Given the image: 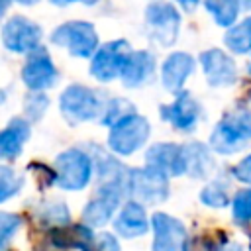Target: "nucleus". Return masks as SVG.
Here are the masks:
<instances>
[{"label":"nucleus","instance_id":"1","mask_svg":"<svg viewBox=\"0 0 251 251\" xmlns=\"http://www.w3.org/2000/svg\"><path fill=\"white\" fill-rule=\"evenodd\" d=\"M208 145L220 157H231L251 145V106L237 104L212 127Z\"/></svg>","mask_w":251,"mask_h":251},{"label":"nucleus","instance_id":"2","mask_svg":"<svg viewBox=\"0 0 251 251\" xmlns=\"http://www.w3.org/2000/svg\"><path fill=\"white\" fill-rule=\"evenodd\" d=\"M169 178H171L169 175L149 165L139 167V169H129L127 194L145 206L161 204L169 198V192H171Z\"/></svg>","mask_w":251,"mask_h":251},{"label":"nucleus","instance_id":"3","mask_svg":"<svg viewBox=\"0 0 251 251\" xmlns=\"http://www.w3.org/2000/svg\"><path fill=\"white\" fill-rule=\"evenodd\" d=\"M149 135H151L149 120L145 116H139V114L133 112V114L122 118L118 124H114L110 127L108 147L116 155L129 157V155L137 153L147 143Z\"/></svg>","mask_w":251,"mask_h":251},{"label":"nucleus","instance_id":"4","mask_svg":"<svg viewBox=\"0 0 251 251\" xmlns=\"http://www.w3.org/2000/svg\"><path fill=\"white\" fill-rule=\"evenodd\" d=\"M94 173L92 157L76 147H71L55 159V184L65 190H82Z\"/></svg>","mask_w":251,"mask_h":251},{"label":"nucleus","instance_id":"5","mask_svg":"<svg viewBox=\"0 0 251 251\" xmlns=\"http://www.w3.org/2000/svg\"><path fill=\"white\" fill-rule=\"evenodd\" d=\"M182 16L173 2H151L145 10V25L149 37L161 47H173L180 33Z\"/></svg>","mask_w":251,"mask_h":251},{"label":"nucleus","instance_id":"6","mask_svg":"<svg viewBox=\"0 0 251 251\" xmlns=\"http://www.w3.org/2000/svg\"><path fill=\"white\" fill-rule=\"evenodd\" d=\"M59 110L69 124H82L102 116L104 104L98 92L84 84H71L59 98Z\"/></svg>","mask_w":251,"mask_h":251},{"label":"nucleus","instance_id":"7","mask_svg":"<svg viewBox=\"0 0 251 251\" xmlns=\"http://www.w3.org/2000/svg\"><path fill=\"white\" fill-rule=\"evenodd\" d=\"M198 65L210 88H216V90L231 88L239 80V67L235 63V57L227 49H222V47L204 49L198 55Z\"/></svg>","mask_w":251,"mask_h":251},{"label":"nucleus","instance_id":"8","mask_svg":"<svg viewBox=\"0 0 251 251\" xmlns=\"http://www.w3.org/2000/svg\"><path fill=\"white\" fill-rule=\"evenodd\" d=\"M51 43L65 47L73 57L88 59L98 49V33L90 22H84V20L67 22L53 29Z\"/></svg>","mask_w":251,"mask_h":251},{"label":"nucleus","instance_id":"9","mask_svg":"<svg viewBox=\"0 0 251 251\" xmlns=\"http://www.w3.org/2000/svg\"><path fill=\"white\" fill-rule=\"evenodd\" d=\"M159 112H161V120L171 124L173 129L180 133H192L204 118V108L200 100L188 90L175 94V100L163 104Z\"/></svg>","mask_w":251,"mask_h":251},{"label":"nucleus","instance_id":"10","mask_svg":"<svg viewBox=\"0 0 251 251\" xmlns=\"http://www.w3.org/2000/svg\"><path fill=\"white\" fill-rule=\"evenodd\" d=\"M124 194H127V186L122 182L100 184L96 196L90 198L82 210V224L88 227H104L112 220Z\"/></svg>","mask_w":251,"mask_h":251},{"label":"nucleus","instance_id":"11","mask_svg":"<svg viewBox=\"0 0 251 251\" xmlns=\"http://www.w3.org/2000/svg\"><path fill=\"white\" fill-rule=\"evenodd\" d=\"M131 45L126 39H114L96 49L90 61V75L100 82H110L120 78L122 69L131 53Z\"/></svg>","mask_w":251,"mask_h":251},{"label":"nucleus","instance_id":"12","mask_svg":"<svg viewBox=\"0 0 251 251\" xmlns=\"http://www.w3.org/2000/svg\"><path fill=\"white\" fill-rule=\"evenodd\" d=\"M43 37L41 27L25 16H12L2 25V43L12 53H31Z\"/></svg>","mask_w":251,"mask_h":251},{"label":"nucleus","instance_id":"13","mask_svg":"<svg viewBox=\"0 0 251 251\" xmlns=\"http://www.w3.org/2000/svg\"><path fill=\"white\" fill-rule=\"evenodd\" d=\"M151 251H182L184 241L188 237L186 226L178 218L165 212H155L151 216Z\"/></svg>","mask_w":251,"mask_h":251},{"label":"nucleus","instance_id":"14","mask_svg":"<svg viewBox=\"0 0 251 251\" xmlns=\"http://www.w3.org/2000/svg\"><path fill=\"white\" fill-rule=\"evenodd\" d=\"M57 76H59L57 67L53 65V61L45 49L37 47L35 51H31L27 55V61L22 69V78L29 90L41 92L45 88H51V86H55Z\"/></svg>","mask_w":251,"mask_h":251},{"label":"nucleus","instance_id":"15","mask_svg":"<svg viewBox=\"0 0 251 251\" xmlns=\"http://www.w3.org/2000/svg\"><path fill=\"white\" fill-rule=\"evenodd\" d=\"M196 71V59L186 51H173L161 65V84L167 92L178 94Z\"/></svg>","mask_w":251,"mask_h":251},{"label":"nucleus","instance_id":"16","mask_svg":"<svg viewBox=\"0 0 251 251\" xmlns=\"http://www.w3.org/2000/svg\"><path fill=\"white\" fill-rule=\"evenodd\" d=\"M145 165L155 167L169 176H182L186 175L184 147L173 141L153 143L145 153Z\"/></svg>","mask_w":251,"mask_h":251},{"label":"nucleus","instance_id":"17","mask_svg":"<svg viewBox=\"0 0 251 251\" xmlns=\"http://www.w3.org/2000/svg\"><path fill=\"white\" fill-rule=\"evenodd\" d=\"M184 147V161H186V176L194 180H210L216 171V153L204 141H188Z\"/></svg>","mask_w":251,"mask_h":251},{"label":"nucleus","instance_id":"18","mask_svg":"<svg viewBox=\"0 0 251 251\" xmlns=\"http://www.w3.org/2000/svg\"><path fill=\"white\" fill-rule=\"evenodd\" d=\"M157 71V59L151 51L141 49V51H131L124 69H122V82L127 88H139L147 84Z\"/></svg>","mask_w":251,"mask_h":251},{"label":"nucleus","instance_id":"19","mask_svg":"<svg viewBox=\"0 0 251 251\" xmlns=\"http://www.w3.org/2000/svg\"><path fill=\"white\" fill-rule=\"evenodd\" d=\"M114 227L126 239H133V237L145 235L151 229V218H147L145 204H141L137 200L126 202L122 206V210L118 212V216H116Z\"/></svg>","mask_w":251,"mask_h":251},{"label":"nucleus","instance_id":"20","mask_svg":"<svg viewBox=\"0 0 251 251\" xmlns=\"http://www.w3.org/2000/svg\"><path fill=\"white\" fill-rule=\"evenodd\" d=\"M231 182H233V178H231L229 171H227V175H216L210 180H206V184L202 186V190L198 194L200 204H204L210 210L227 208L231 204V198L235 192V190H231Z\"/></svg>","mask_w":251,"mask_h":251},{"label":"nucleus","instance_id":"21","mask_svg":"<svg viewBox=\"0 0 251 251\" xmlns=\"http://www.w3.org/2000/svg\"><path fill=\"white\" fill-rule=\"evenodd\" d=\"M29 139V124L24 118H14L2 131H0V159L12 161L16 159L24 143Z\"/></svg>","mask_w":251,"mask_h":251},{"label":"nucleus","instance_id":"22","mask_svg":"<svg viewBox=\"0 0 251 251\" xmlns=\"http://www.w3.org/2000/svg\"><path fill=\"white\" fill-rule=\"evenodd\" d=\"M222 41L231 55L247 57L251 53V12H247L239 22L227 27Z\"/></svg>","mask_w":251,"mask_h":251},{"label":"nucleus","instance_id":"23","mask_svg":"<svg viewBox=\"0 0 251 251\" xmlns=\"http://www.w3.org/2000/svg\"><path fill=\"white\" fill-rule=\"evenodd\" d=\"M204 10L218 27H231L241 20V0H204Z\"/></svg>","mask_w":251,"mask_h":251},{"label":"nucleus","instance_id":"24","mask_svg":"<svg viewBox=\"0 0 251 251\" xmlns=\"http://www.w3.org/2000/svg\"><path fill=\"white\" fill-rule=\"evenodd\" d=\"M229 210L231 222L239 229H251V186H241L233 192Z\"/></svg>","mask_w":251,"mask_h":251},{"label":"nucleus","instance_id":"25","mask_svg":"<svg viewBox=\"0 0 251 251\" xmlns=\"http://www.w3.org/2000/svg\"><path fill=\"white\" fill-rule=\"evenodd\" d=\"M37 216L39 220L45 224V226H55V227H63L69 224L71 216H69V208L67 204L63 202H49L45 206H41L37 210Z\"/></svg>","mask_w":251,"mask_h":251},{"label":"nucleus","instance_id":"26","mask_svg":"<svg viewBox=\"0 0 251 251\" xmlns=\"http://www.w3.org/2000/svg\"><path fill=\"white\" fill-rule=\"evenodd\" d=\"M135 112V108L129 104V100H124V98H114V100H108L106 104H104V110H102V124L104 126H114V124H118L122 118H126V116H129V114H133Z\"/></svg>","mask_w":251,"mask_h":251},{"label":"nucleus","instance_id":"27","mask_svg":"<svg viewBox=\"0 0 251 251\" xmlns=\"http://www.w3.org/2000/svg\"><path fill=\"white\" fill-rule=\"evenodd\" d=\"M24 180L22 176L8 165H0V202L10 200L20 188H22Z\"/></svg>","mask_w":251,"mask_h":251},{"label":"nucleus","instance_id":"28","mask_svg":"<svg viewBox=\"0 0 251 251\" xmlns=\"http://www.w3.org/2000/svg\"><path fill=\"white\" fill-rule=\"evenodd\" d=\"M22 227V218L18 214L0 212V251H4L10 243V239L18 233Z\"/></svg>","mask_w":251,"mask_h":251},{"label":"nucleus","instance_id":"29","mask_svg":"<svg viewBox=\"0 0 251 251\" xmlns=\"http://www.w3.org/2000/svg\"><path fill=\"white\" fill-rule=\"evenodd\" d=\"M229 175L241 186H251V151L245 153L235 165L229 167Z\"/></svg>","mask_w":251,"mask_h":251},{"label":"nucleus","instance_id":"30","mask_svg":"<svg viewBox=\"0 0 251 251\" xmlns=\"http://www.w3.org/2000/svg\"><path fill=\"white\" fill-rule=\"evenodd\" d=\"M208 247L210 251H245L243 243L229 239V235H226L224 231H218V237H210Z\"/></svg>","mask_w":251,"mask_h":251},{"label":"nucleus","instance_id":"31","mask_svg":"<svg viewBox=\"0 0 251 251\" xmlns=\"http://www.w3.org/2000/svg\"><path fill=\"white\" fill-rule=\"evenodd\" d=\"M94 251H120V243L116 235L102 231V233H96L94 237Z\"/></svg>","mask_w":251,"mask_h":251},{"label":"nucleus","instance_id":"32","mask_svg":"<svg viewBox=\"0 0 251 251\" xmlns=\"http://www.w3.org/2000/svg\"><path fill=\"white\" fill-rule=\"evenodd\" d=\"M182 10H186V12H192V10H196L200 4H204V0H175Z\"/></svg>","mask_w":251,"mask_h":251},{"label":"nucleus","instance_id":"33","mask_svg":"<svg viewBox=\"0 0 251 251\" xmlns=\"http://www.w3.org/2000/svg\"><path fill=\"white\" fill-rule=\"evenodd\" d=\"M8 6H10V0H0V18H2L4 14H6Z\"/></svg>","mask_w":251,"mask_h":251},{"label":"nucleus","instance_id":"34","mask_svg":"<svg viewBox=\"0 0 251 251\" xmlns=\"http://www.w3.org/2000/svg\"><path fill=\"white\" fill-rule=\"evenodd\" d=\"M55 6H67V4H71L73 0H51Z\"/></svg>","mask_w":251,"mask_h":251},{"label":"nucleus","instance_id":"35","mask_svg":"<svg viewBox=\"0 0 251 251\" xmlns=\"http://www.w3.org/2000/svg\"><path fill=\"white\" fill-rule=\"evenodd\" d=\"M247 57H249V59H247V67H245V71H247V76L251 78V53H249Z\"/></svg>","mask_w":251,"mask_h":251},{"label":"nucleus","instance_id":"36","mask_svg":"<svg viewBox=\"0 0 251 251\" xmlns=\"http://www.w3.org/2000/svg\"><path fill=\"white\" fill-rule=\"evenodd\" d=\"M16 2H20V4H25V6H31V4H35V2H39V0H16Z\"/></svg>","mask_w":251,"mask_h":251},{"label":"nucleus","instance_id":"37","mask_svg":"<svg viewBox=\"0 0 251 251\" xmlns=\"http://www.w3.org/2000/svg\"><path fill=\"white\" fill-rule=\"evenodd\" d=\"M247 104H249V106H251V88H249V90H247Z\"/></svg>","mask_w":251,"mask_h":251},{"label":"nucleus","instance_id":"38","mask_svg":"<svg viewBox=\"0 0 251 251\" xmlns=\"http://www.w3.org/2000/svg\"><path fill=\"white\" fill-rule=\"evenodd\" d=\"M78 2H82V4H94L96 0H78Z\"/></svg>","mask_w":251,"mask_h":251},{"label":"nucleus","instance_id":"39","mask_svg":"<svg viewBox=\"0 0 251 251\" xmlns=\"http://www.w3.org/2000/svg\"><path fill=\"white\" fill-rule=\"evenodd\" d=\"M247 235H249V251H251V229H247Z\"/></svg>","mask_w":251,"mask_h":251}]
</instances>
